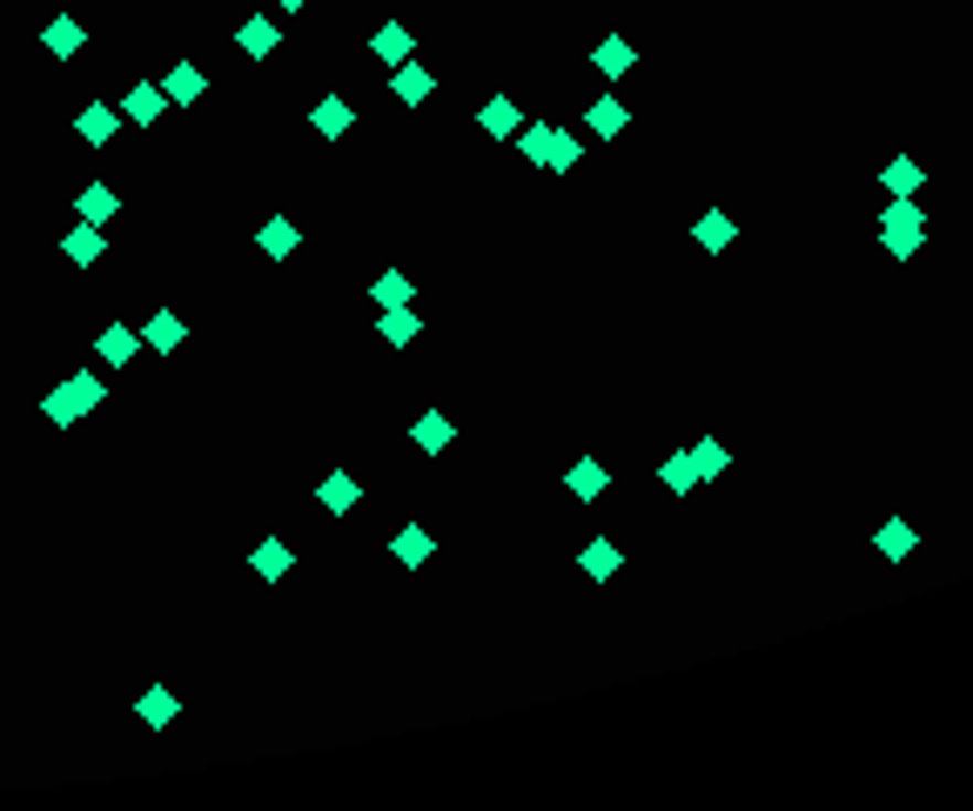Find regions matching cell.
<instances>
[{"label": "cell", "instance_id": "3957f363", "mask_svg": "<svg viewBox=\"0 0 973 811\" xmlns=\"http://www.w3.org/2000/svg\"><path fill=\"white\" fill-rule=\"evenodd\" d=\"M141 343H148L154 356H175V349L189 343V322H182L175 309H154V315L141 322Z\"/></svg>", "mask_w": 973, "mask_h": 811}, {"label": "cell", "instance_id": "7a4b0ae2", "mask_svg": "<svg viewBox=\"0 0 973 811\" xmlns=\"http://www.w3.org/2000/svg\"><path fill=\"white\" fill-rule=\"evenodd\" d=\"M101 402H108V389H101V376H88V369H81V376H67V382H54L47 389V402H41V410H47V423H81V417H95L101 410Z\"/></svg>", "mask_w": 973, "mask_h": 811}, {"label": "cell", "instance_id": "d4e9b609", "mask_svg": "<svg viewBox=\"0 0 973 811\" xmlns=\"http://www.w3.org/2000/svg\"><path fill=\"white\" fill-rule=\"evenodd\" d=\"M659 483H665L672 497H692V490H698V463H692V450H672V456L659 463Z\"/></svg>", "mask_w": 973, "mask_h": 811}, {"label": "cell", "instance_id": "4316f807", "mask_svg": "<svg viewBox=\"0 0 973 811\" xmlns=\"http://www.w3.org/2000/svg\"><path fill=\"white\" fill-rule=\"evenodd\" d=\"M389 550H396V563H403V571H417V563H430V550H437V543H430V530H424V523H403Z\"/></svg>", "mask_w": 973, "mask_h": 811}, {"label": "cell", "instance_id": "d6a6232c", "mask_svg": "<svg viewBox=\"0 0 973 811\" xmlns=\"http://www.w3.org/2000/svg\"><path fill=\"white\" fill-rule=\"evenodd\" d=\"M692 463H698V483H712V476L733 469V450H725L718 436H705V443H692Z\"/></svg>", "mask_w": 973, "mask_h": 811}, {"label": "cell", "instance_id": "83f0119b", "mask_svg": "<svg viewBox=\"0 0 973 811\" xmlns=\"http://www.w3.org/2000/svg\"><path fill=\"white\" fill-rule=\"evenodd\" d=\"M41 47L67 61V54H81V47H88V28H81V21H67V14H61V21H47V28H41Z\"/></svg>", "mask_w": 973, "mask_h": 811}, {"label": "cell", "instance_id": "603a6c76", "mask_svg": "<svg viewBox=\"0 0 973 811\" xmlns=\"http://www.w3.org/2000/svg\"><path fill=\"white\" fill-rule=\"evenodd\" d=\"M175 711H182V704H175V691H169V684L141 691V704H135V717L148 724V732H169V724H175Z\"/></svg>", "mask_w": 973, "mask_h": 811}, {"label": "cell", "instance_id": "d6986e66", "mask_svg": "<svg viewBox=\"0 0 973 811\" xmlns=\"http://www.w3.org/2000/svg\"><path fill=\"white\" fill-rule=\"evenodd\" d=\"M585 128H591V134H605V141H618V134L631 128V108H624L618 95H598V101L585 108Z\"/></svg>", "mask_w": 973, "mask_h": 811}, {"label": "cell", "instance_id": "f546056e", "mask_svg": "<svg viewBox=\"0 0 973 811\" xmlns=\"http://www.w3.org/2000/svg\"><path fill=\"white\" fill-rule=\"evenodd\" d=\"M410 47H417V41H410V28H396V21L370 34V54H376L383 67H396V61H410Z\"/></svg>", "mask_w": 973, "mask_h": 811}, {"label": "cell", "instance_id": "4fadbf2b", "mask_svg": "<svg viewBox=\"0 0 973 811\" xmlns=\"http://www.w3.org/2000/svg\"><path fill=\"white\" fill-rule=\"evenodd\" d=\"M61 249H67V262H74V269H95V262H101V249H108V235H101V221H74Z\"/></svg>", "mask_w": 973, "mask_h": 811}, {"label": "cell", "instance_id": "cb8c5ba5", "mask_svg": "<svg viewBox=\"0 0 973 811\" xmlns=\"http://www.w3.org/2000/svg\"><path fill=\"white\" fill-rule=\"evenodd\" d=\"M309 121H316V134H330V141H336V134L356 128V108H350L343 95H330V101H316V108H309Z\"/></svg>", "mask_w": 973, "mask_h": 811}, {"label": "cell", "instance_id": "5b68a950", "mask_svg": "<svg viewBox=\"0 0 973 811\" xmlns=\"http://www.w3.org/2000/svg\"><path fill=\"white\" fill-rule=\"evenodd\" d=\"M692 241H698L705 256H725V249H733V241H739V221L725 215V208H705V215L692 221Z\"/></svg>", "mask_w": 973, "mask_h": 811}, {"label": "cell", "instance_id": "e0dca14e", "mask_svg": "<svg viewBox=\"0 0 973 811\" xmlns=\"http://www.w3.org/2000/svg\"><path fill=\"white\" fill-rule=\"evenodd\" d=\"M477 128H483V134H498V141H511V134L524 128V108H517L511 95H491V101L477 108Z\"/></svg>", "mask_w": 973, "mask_h": 811}, {"label": "cell", "instance_id": "2e32d148", "mask_svg": "<svg viewBox=\"0 0 973 811\" xmlns=\"http://www.w3.org/2000/svg\"><path fill=\"white\" fill-rule=\"evenodd\" d=\"M591 67H598V74H605V80H624V74H631V67H638V47H631V41H624V34H605V41H598V47H591Z\"/></svg>", "mask_w": 973, "mask_h": 811}, {"label": "cell", "instance_id": "8992f818", "mask_svg": "<svg viewBox=\"0 0 973 811\" xmlns=\"http://www.w3.org/2000/svg\"><path fill=\"white\" fill-rule=\"evenodd\" d=\"M95 356H101L108 369H128V363L141 356V329H128V322H108V329L95 336Z\"/></svg>", "mask_w": 973, "mask_h": 811}, {"label": "cell", "instance_id": "7402d4cb", "mask_svg": "<svg viewBox=\"0 0 973 811\" xmlns=\"http://www.w3.org/2000/svg\"><path fill=\"white\" fill-rule=\"evenodd\" d=\"M202 88H209V74H202L195 61H175V67H169V80H161V95H169L175 108H189V101H202Z\"/></svg>", "mask_w": 973, "mask_h": 811}, {"label": "cell", "instance_id": "f1b7e54d", "mask_svg": "<svg viewBox=\"0 0 973 811\" xmlns=\"http://www.w3.org/2000/svg\"><path fill=\"white\" fill-rule=\"evenodd\" d=\"M585 161V134H564V128H550V154H544V169L550 175H571Z\"/></svg>", "mask_w": 973, "mask_h": 811}, {"label": "cell", "instance_id": "4dcf8cb0", "mask_svg": "<svg viewBox=\"0 0 973 811\" xmlns=\"http://www.w3.org/2000/svg\"><path fill=\"white\" fill-rule=\"evenodd\" d=\"M74 208H81V221H108V215H121V195L108 182H88V188L74 195Z\"/></svg>", "mask_w": 973, "mask_h": 811}, {"label": "cell", "instance_id": "6da1fadb", "mask_svg": "<svg viewBox=\"0 0 973 811\" xmlns=\"http://www.w3.org/2000/svg\"><path fill=\"white\" fill-rule=\"evenodd\" d=\"M920 241H927V208H920V195L886 202V215H879V249L894 256V262H913Z\"/></svg>", "mask_w": 973, "mask_h": 811}, {"label": "cell", "instance_id": "277c9868", "mask_svg": "<svg viewBox=\"0 0 973 811\" xmlns=\"http://www.w3.org/2000/svg\"><path fill=\"white\" fill-rule=\"evenodd\" d=\"M879 188H886V202H907V195H920V188H927V169H920L913 154H894V161L879 169Z\"/></svg>", "mask_w": 973, "mask_h": 811}, {"label": "cell", "instance_id": "7c38bea8", "mask_svg": "<svg viewBox=\"0 0 973 811\" xmlns=\"http://www.w3.org/2000/svg\"><path fill=\"white\" fill-rule=\"evenodd\" d=\"M389 88H396V101H403V108H424V101H430V88H437V80H430V67H424V61H396V74H389Z\"/></svg>", "mask_w": 973, "mask_h": 811}, {"label": "cell", "instance_id": "9a60e30c", "mask_svg": "<svg viewBox=\"0 0 973 811\" xmlns=\"http://www.w3.org/2000/svg\"><path fill=\"white\" fill-rule=\"evenodd\" d=\"M256 249H263L269 262H289V256L302 249V228H296L289 215H269V221H263V235H256Z\"/></svg>", "mask_w": 973, "mask_h": 811}, {"label": "cell", "instance_id": "44dd1931", "mask_svg": "<svg viewBox=\"0 0 973 811\" xmlns=\"http://www.w3.org/2000/svg\"><path fill=\"white\" fill-rule=\"evenodd\" d=\"M249 563H256V577H263V584H282V577H289V563H296V550H289L282 537H263V543L249 550Z\"/></svg>", "mask_w": 973, "mask_h": 811}, {"label": "cell", "instance_id": "e575fe53", "mask_svg": "<svg viewBox=\"0 0 973 811\" xmlns=\"http://www.w3.org/2000/svg\"><path fill=\"white\" fill-rule=\"evenodd\" d=\"M276 8H282V14H302V8H309V0H276Z\"/></svg>", "mask_w": 973, "mask_h": 811}, {"label": "cell", "instance_id": "ac0fdd59", "mask_svg": "<svg viewBox=\"0 0 973 811\" xmlns=\"http://www.w3.org/2000/svg\"><path fill=\"white\" fill-rule=\"evenodd\" d=\"M564 490H571V497H578V504H598V497H605V490H611V469H605V463H591V456H585V463H571V469H564Z\"/></svg>", "mask_w": 973, "mask_h": 811}, {"label": "cell", "instance_id": "30bf717a", "mask_svg": "<svg viewBox=\"0 0 973 811\" xmlns=\"http://www.w3.org/2000/svg\"><path fill=\"white\" fill-rule=\"evenodd\" d=\"M235 47H242V54H249V61H269V54L282 47V28H276L269 14H249V21H242V28H235Z\"/></svg>", "mask_w": 973, "mask_h": 811}, {"label": "cell", "instance_id": "5bb4252c", "mask_svg": "<svg viewBox=\"0 0 973 811\" xmlns=\"http://www.w3.org/2000/svg\"><path fill=\"white\" fill-rule=\"evenodd\" d=\"M376 336H383L389 349H410V343L424 336V315H417L410 302H403V309H383V315H376Z\"/></svg>", "mask_w": 973, "mask_h": 811}, {"label": "cell", "instance_id": "9c48e42d", "mask_svg": "<svg viewBox=\"0 0 973 811\" xmlns=\"http://www.w3.org/2000/svg\"><path fill=\"white\" fill-rule=\"evenodd\" d=\"M316 504H322V510H336V517H350V510L363 504V483H356L350 469H330V476L316 483Z\"/></svg>", "mask_w": 973, "mask_h": 811}, {"label": "cell", "instance_id": "836d02e7", "mask_svg": "<svg viewBox=\"0 0 973 811\" xmlns=\"http://www.w3.org/2000/svg\"><path fill=\"white\" fill-rule=\"evenodd\" d=\"M511 141H517V154L531 161V169H544V154H550V121H537V128H517Z\"/></svg>", "mask_w": 973, "mask_h": 811}, {"label": "cell", "instance_id": "8fae6325", "mask_svg": "<svg viewBox=\"0 0 973 811\" xmlns=\"http://www.w3.org/2000/svg\"><path fill=\"white\" fill-rule=\"evenodd\" d=\"M74 134H81V141H88V148H108V141L121 134V115H115L108 101H88V108H81V115H74Z\"/></svg>", "mask_w": 973, "mask_h": 811}, {"label": "cell", "instance_id": "484cf974", "mask_svg": "<svg viewBox=\"0 0 973 811\" xmlns=\"http://www.w3.org/2000/svg\"><path fill=\"white\" fill-rule=\"evenodd\" d=\"M161 80H141V88H128V101H121V115L135 121V128H154V115H161Z\"/></svg>", "mask_w": 973, "mask_h": 811}, {"label": "cell", "instance_id": "1f68e13d", "mask_svg": "<svg viewBox=\"0 0 973 811\" xmlns=\"http://www.w3.org/2000/svg\"><path fill=\"white\" fill-rule=\"evenodd\" d=\"M370 295H376V309H403V302H417V289H410V275H403V269H383V275L370 282Z\"/></svg>", "mask_w": 973, "mask_h": 811}, {"label": "cell", "instance_id": "52a82bcc", "mask_svg": "<svg viewBox=\"0 0 973 811\" xmlns=\"http://www.w3.org/2000/svg\"><path fill=\"white\" fill-rule=\"evenodd\" d=\"M873 550H879V556H886V563H907V556H913V550H920V530H913V523H907V517H886V523H879V530H873Z\"/></svg>", "mask_w": 973, "mask_h": 811}, {"label": "cell", "instance_id": "ffe728a7", "mask_svg": "<svg viewBox=\"0 0 973 811\" xmlns=\"http://www.w3.org/2000/svg\"><path fill=\"white\" fill-rule=\"evenodd\" d=\"M410 443H417V450H430V456H443V450L457 443V423H450L443 410H424V417L410 423Z\"/></svg>", "mask_w": 973, "mask_h": 811}, {"label": "cell", "instance_id": "ba28073f", "mask_svg": "<svg viewBox=\"0 0 973 811\" xmlns=\"http://www.w3.org/2000/svg\"><path fill=\"white\" fill-rule=\"evenodd\" d=\"M578 571H585V577H591V584H611V577H618V571H624V550H618V543H611V537H591V543H585V550H578Z\"/></svg>", "mask_w": 973, "mask_h": 811}]
</instances>
